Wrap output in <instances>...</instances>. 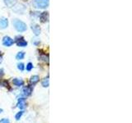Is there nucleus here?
I'll list each match as a JSON object with an SVG mask.
<instances>
[{"label": "nucleus", "mask_w": 132, "mask_h": 123, "mask_svg": "<svg viewBox=\"0 0 132 123\" xmlns=\"http://www.w3.org/2000/svg\"><path fill=\"white\" fill-rule=\"evenodd\" d=\"M23 111H20L19 112H18L16 114V116H15V118H16V121H19L20 120V118L22 117V114H23Z\"/></svg>", "instance_id": "nucleus-16"}, {"label": "nucleus", "mask_w": 132, "mask_h": 123, "mask_svg": "<svg viewBox=\"0 0 132 123\" xmlns=\"http://www.w3.org/2000/svg\"><path fill=\"white\" fill-rule=\"evenodd\" d=\"M40 59H42V60H44L45 61H48L49 60H48V57H46V56H40Z\"/></svg>", "instance_id": "nucleus-20"}, {"label": "nucleus", "mask_w": 132, "mask_h": 123, "mask_svg": "<svg viewBox=\"0 0 132 123\" xmlns=\"http://www.w3.org/2000/svg\"><path fill=\"white\" fill-rule=\"evenodd\" d=\"M32 91H33V89H32L31 86H27V87H24L23 90H22L23 94L25 96H30L32 93Z\"/></svg>", "instance_id": "nucleus-8"}, {"label": "nucleus", "mask_w": 132, "mask_h": 123, "mask_svg": "<svg viewBox=\"0 0 132 123\" xmlns=\"http://www.w3.org/2000/svg\"><path fill=\"white\" fill-rule=\"evenodd\" d=\"M18 68L20 70V71H23V70L25 69V66L23 63H18Z\"/></svg>", "instance_id": "nucleus-17"}, {"label": "nucleus", "mask_w": 132, "mask_h": 123, "mask_svg": "<svg viewBox=\"0 0 132 123\" xmlns=\"http://www.w3.org/2000/svg\"><path fill=\"white\" fill-rule=\"evenodd\" d=\"M12 83H13V85H14L18 86V87H20V86L23 85L24 82H23V80H22L18 79V78H15V79L12 80Z\"/></svg>", "instance_id": "nucleus-11"}, {"label": "nucleus", "mask_w": 132, "mask_h": 123, "mask_svg": "<svg viewBox=\"0 0 132 123\" xmlns=\"http://www.w3.org/2000/svg\"><path fill=\"white\" fill-rule=\"evenodd\" d=\"M12 24H13L15 29L18 32H24L27 30V25L22 20L18 19H14L12 20Z\"/></svg>", "instance_id": "nucleus-1"}, {"label": "nucleus", "mask_w": 132, "mask_h": 123, "mask_svg": "<svg viewBox=\"0 0 132 123\" xmlns=\"http://www.w3.org/2000/svg\"><path fill=\"white\" fill-rule=\"evenodd\" d=\"M40 19L41 22H48V19H49L48 12H42V13L40 15Z\"/></svg>", "instance_id": "nucleus-10"}, {"label": "nucleus", "mask_w": 132, "mask_h": 123, "mask_svg": "<svg viewBox=\"0 0 132 123\" xmlns=\"http://www.w3.org/2000/svg\"><path fill=\"white\" fill-rule=\"evenodd\" d=\"M15 6V5H14ZM12 10H13L16 13H18V14H22L24 13L25 10H26V7L23 5V4H18L16 6L13 7L12 8Z\"/></svg>", "instance_id": "nucleus-3"}, {"label": "nucleus", "mask_w": 132, "mask_h": 123, "mask_svg": "<svg viewBox=\"0 0 132 123\" xmlns=\"http://www.w3.org/2000/svg\"><path fill=\"white\" fill-rule=\"evenodd\" d=\"M0 123H10V121L7 118H3L0 120Z\"/></svg>", "instance_id": "nucleus-19"}, {"label": "nucleus", "mask_w": 132, "mask_h": 123, "mask_svg": "<svg viewBox=\"0 0 132 123\" xmlns=\"http://www.w3.org/2000/svg\"><path fill=\"white\" fill-rule=\"evenodd\" d=\"M25 57V53L24 52H19L18 54L16 56V58L18 60H21V59H23Z\"/></svg>", "instance_id": "nucleus-15"}, {"label": "nucleus", "mask_w": 132, "mask_h": 123, "mask_svg": "<svg viewBox=\"0 0 132 123\" xmlns=\"http://www.w3.org/2000/svg\"><path fill=\"white\" fill-rule=\"evenodd\" d=\"M3 44L6 47H10L13 44V39H11L10 37H8V36H5L3 39Z\"/></svg>", "instance_id": "nucleus-4"}, {"label": "nucleus", "mask_w": 132, "mask_h": 123, "mask_svg": "<svg viewBox=\"0 0 132 123\" xmlns=\"http://www.w3.org/2000/svg\"><path fill=\"white\" fill-rule=\"evenodd\" d=\"M31 30L35 35H39L40 33V28L37 24H32L31 25Z\"/></svg>", "instance_id": "nucleus-7"}, {"label": "nucleus", "mask_w": 132, "mask_h": 123, "mask_svg": "<svg viewBox=\"0 0 132 123\" xmlns=\"http://www.w3.org/2000/svg\"><path fill=\"white\" fill-rule=\"evenodd\" d=\"M8 26V20L6 18H0V29H5Z\"/></svg>", "instance_id": "nucleus-9"}, {"label": "nucleus", "mask_w": 132, "mask_h": 123, "mask_svg": "<svg viewBox=\"0 0 132 123\" xmlns=\"http://www.w3.org/2000/svg\"><path fill=\"white\" fill-rule=\"evenodd\" d=\"M3 76V70H0V77H2Z\"/></svg>", "instance_id": "nucleus-21"}, {"label": "nucleus", "mask_w": 132, "mask_h": 123, "mask_svg": "<svg viewBox=\"0 0 132 123\" xmlns=\"http://www.w3.org/2000/svg\"><path fill=\"white\" fill-rule=\"evenodd\" d=\"M39 80H40V78H39L38 76H32L31 77V79H30V83L31 85H35L39 81Z\"/></svg>", "instance_id": "nucleus-13"}, {"label": "nucleus", "mask_w": 132, "mask_h": 123, "mask_svg": "<svg viewBox=\"0 0 132 123\" xmlns=\"http://www.w3.org/2000/svg\"><path fill=\"white\" fill-rule=\"evenodd\" d=\"M33 68V65H32V63H29L27 65V71H31V70Z\"/></svg>", "instance_id": "nucleus-18"}, {"label": "nucleus", "mask_w": 132, "mask_h": 123, "mask_svg": "<svg viewBox=\"0 0 132 123\" xmlns=\"http://www.w3.org/2000/svg\"><path fill=\"white\" fill-rule=\"evenodd\" d=\"M3 1H4V3L9 7H13L16 3V0H3Z\"/></svg>", "instance_id": "nucleus-12"}, {"label": "nucleus", "mask_w": 132, "mask_h": 123, "mask_svg": "<svg viewBox=\"0 0 132 123\" xmlns=\"http://www.w3.org/2000/svg\"><path fill=\"white\" fill-rule=\"evenodd\" d=\"M50 0H33V6L36 8L44 9L49 6Z\"/></svg>", "instance_id": "nucleus-2"}, {"label": "nucleus", "mask_w": 132, "mask_h": 123, "mask_svg": "<svg viewBox=\"0 0 132 123\" xmlns=\"http://www.w3.org/2000/svg\"><path fill=\"white\" fill-rule=\"evenodd\" d=\"M16 43L18 44V46H19V47H26L27 45V42L22 38V37H21V38H18L16 39Z\"/></svg>", "instance_id": "nucleus-6"}, {"label": "nucleus", "mask_w": 132, "mask_h": 123, "mask_svg": "<svg viewBox=\"0 0 132 123\" xmlns=\"http://www.w3.org/2000/svg\"><path fill=\"white\" fill-rule=\"evenodd\" d=\"M2 61H3V56H2V55H0V63H2Z\"/></svg>", "instance_id": "nucleus-22"}, {"label": "nucleus", "mask_w": 132, "mask_h": 123, "mask_svg": "<svg viewBox=\"0 0 132 123\" xmlns=\"http://www.w3.org/2000/svg\"><path fill=\"white\" fill-rule=\"evenodd\" d=\"M41 84H42V86L43 87H48L49 85H50V80H49V77H46L43 79L42 82H41Z\"/></svg>", "instance_id": "nucleus-14"}, {"label": "nucleus", "mask_w": 132, "mask_h": 123, "mask_svg": "<svg viewBox=\"0 0 132 123\" xmlns=\"http://www.w3.org/2000/svg\"><path fill=\"white\" fill-rule=\"evenodd\" d=\"M27 107V102L26 99L24 98H21L18 99V108H19L20 109H24Z\"/></svg>", "instance_id": "nucleus-5"}]
</instances>
